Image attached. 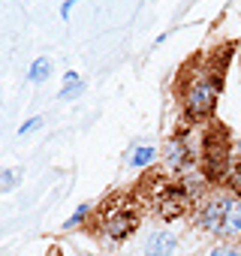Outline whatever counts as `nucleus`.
Returning <instances> with one entry per match:
<instances>
[{"instance_id":"obj_1","label":"nucleus","mask_w":241,"mask_h":256,"mask_svg":"<svg viewBox=\"0 0 241 256\" xmlns=\"http://www.w3.org/2000/svg\"><path fill=\"white\" fill-rule=\"evenodd\" d=\"M229 54H232V48H226V52L217 48L205 58H196L193 64H187L181 70L175 94H178L181 112L190 124L211 120V114L217 108V100H220V90H223V82H226Z\"/></svg>"},{"instance_id":"obj_2","label":"nucleus","mask_w":241,"mask_h":256,"mask_svg":"<svg viewBox=\"0 0 241 256\" xmlns=\"http://www.w3.org/2000/svg\"><path fill=\"white\" fill-rule=\"evenodd\" d=\"M232 142L229 130L220 120H211L199 130V172L208 184H223L229 166H232Z\"/></svg>"},{"instance_id":"obj_3","label":"nucleus","mask_w":241,"mask_h":256,"mask_svg":"<svg viewBox=\"0 0 241 256\" xmlns=\"http://www.w3.org/2000/svg\"><path fill=\"white\" fill-rule=\"evenodd\" d=\"M196 223L211 232L220 235L223 241H238L241 238V199L229 196V193H214L208 199H202L196 205Z\"/></svg>"},{"instance_id":"obj_4","label":"nucleus","mask_w":241,"mask_h":256,"mask_svg":"<svg viewBox=\"0 0 241 256\" xmlns=\"http://www.w3.org/2000/svg\"><path fill=\"white\" fill-rule=\"evenodd\" d=\"M90 217H94V229L100 232V238H108V241L130 238L139 229V223H142L139 208L130 199H124V196L106 199L96 211H90Z\"/></svg>"},{"instance_id":"obj_5","label":"nucleus","mask_w":241,"mask_h":256,"mask_svg":"<svg viewBox=\"0 0 241 256\" xmlns=\"http://www.w3.org/2000/svg\"><path fill=\"white\" fill-rule=\"evenodd\" d=\"M160 157H163V166L169 172H175V178L190 175L199 169V139L190 130H178L163 142Z\"/></svg>"},{"instance_id":"obj_6","label":"nucleus","mask_w":241,"mask_h":256,"mask_svg":"<svg viewBox=\"0 0 241 256\" xmlns=\"http://www.w3.org/2000/svg\"><path fill=\"white\" fill-rule=\"evenodd\" d=\"M175 247H178V238H175V235H169V232H157V235L148 238L145 253H148V256H172Z\"/></svg>"},{"instance_id":"obj_7","label":"nucleus","mask_w":241,"mask_h":256,"mask_svg":"<svg viewBox=\"0 0 241 256\" xmlns=\"http://www.w3.org/2000/svg\"><path fill=\"white\" fill-rule=\"evenodd\" d=\"M157 160V148L154 145H133L130 148V154H127V163L133 166V169H145V166H151Z\"/></svg>"},{"instance_id":"obj_8","label":"nucleus","mask_w":241,"mask_h":256,"mask_svg":"<svg viewBox=\"0 0 241 256\" xmlns=\"http://www.w3.org/2000/svg\"><path fill=\"white\" fill-rule=\"evenodd\" d=\"M223 187H229V196L241 199V160L238 157L232 160V166H229V172L223 178Z\"/></svg>"},{"instance_id":"obj_9","label":"nucleus","mask_w":241,"mask_h":256,"mask_svg":"<svg viewBox=\"0 0 241 256\" xmlns=\"http://www.w3.org/2000/svg\"><path fill=\"white\" fill-rule=\"evenodd\" d=\"M48 72H52L48 58H40V60H34V66H30V82H34V84H40V82H46V78H48Z\"/></svg>"},{"instance_id":"obj_10","label":"nucleus","mask_w":241,"mask_h":256,"mask_svg":"<svg viewBox=\"0 0 241 256\" xmlns=\"http://www.w3.org/2000/svg\"><path fill=\"white\" fill-rule=\"evenodd\" d=\"M208 256H241V244H232V241L217 244L214 250H208Z\"/></svg>"},{"instance_id":"obj_11","label":"nucleus","mask_w":241,"mask_h":256,"mask_svg":"<svg viewBox=\"0 0 241 256\" xmlns=\"http://www.w3.org/2000/svg\"><path fill=\"white\" fill-rule=\"evenodd\" d=\"M88 217H90V205H78V211H76V214H72V217H70V220L64 223V229H72V226L84 223Z\"/></svg>"},{"instance_id":"obj_12","label":"nucleus","mask_w":241,"mask_h":256,"mask_svg":"<svg viewBox=\"0 0 241 256\" xmlns=\"http://www.w3.org/2000/svg\"><path fill=\"white\" fill-rule=\"evenodd\" d=\"M40 126H42V118H34V120H24V124L18 126V133L24 136V133H30V130H40Z\"/></svg>"},{"instance_id":"obj_13","label":"nucleus","mask_w":241,"mask_h":256,"mask_svg":"<svg viewBox=\"0 0 241 256\" xmlns=\"http://www.w3.org/2000/svg\"><path fill=\"white\" fill-rule=\"evenodd\" d=\"M72 4H78V0H66V4H64V16H70V10H72Z\"/></svg>"},{"instance_id":"obj_14","label":"nucleus","mask_w":241,"mask_h":256,"mask_svg":"<svg viewBox=\"0 0 241 256\" xmlns=\"http://www.w3.org/2000/svg\"><path fill=\"white\" fill-rule=\"evenodd\" d=\"M235 154H238V160H241V139H238V145H235Z\"/></svg>"}]
</instances>
